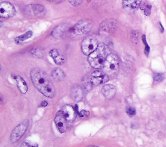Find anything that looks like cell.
<instances>
[{
  "label": "cell",
  "mask_w": 166,
  "mask_h": 147,
  "mask_svg": "<svg viewBox=\"0 0 166 147\" xmlns=\"http://www.w3.org/2000/svg\"><path fill=\"white\" fill-rule=\"evenodd\" d=\"M31 78L34 86L43 96L53 97L55 88L45 72L39 69H34L31 72Z\"/></svg>",
  "instance_id": "6da1fadb"
},
{
  "label": "cell",
  "mask_w": 166,
  "mask_h": 147,
  "mask_svg": "<svg viewBox=\"0 0 166 147\" xmlns=\"http://www.w3.org/2000/svg\"><path fill=\"white\" fill-rule=\"evenodd\" d=\"M107 56V46L103 43H100L96 50L88 56V60L90 65L94 69H103Z\"/></svg>",
  "instance_id": "7a4b0ae2"
},
{
  "label": "cell",
  "mask_w": 166,
  "mask_h": 147,
  "mask_svg": "<svg viewBox=\"0 0 166 147\" xmlns=\"http://www.w3.org/2000/svg\"><path fill=\"white\" fill-rule=\"evenodd\" d=\"M119 58L116 54L110 53L108 54L103 67V72L108 77H114L118 74L119 70Z\"/></svg>",
  "instance_id": "3957f363"
},
{
  "label": "cell",
  "mask_w": 166,
  "mask_h": 147,
  "mask_svg": "<svg viewBox=\"0 0 166 147\" xmlns=\"http://www.w3.org/2000/svg\"><path fill=\"white\" fill-rule=\"evenodd\" d=\"M98 46H99V43L96 38L94 36H89L84 38L81 43V50L84 54L90 56L96 50Z\"/></svg>",
  "instance_id": "277c9868"
},
{
  "label": "cell",
  "mask_w": 166,
  "mask_h": 147,
  "mask_svg": "<svg viewBox=\"0 0 166 147\" xmlns=\"http://www.w3.org/2000/svg\"><path fill=\"white\" fill-rule=\"evenodd\" d=\"M92 23L90 20H82L76 23L73 27V32L77 36H84L91 31Z\"/></svg>",
  "instance_id": "5b68a950"
},
{
  "label": "cell",
  "mask_w": 166,
  "mask_h": 147,
  "mask_svg": "<svg viewBox=\"0 0 166 147\" xmlns=\"http://www.w3.org/2000/svg\"><path fill=\"white\" fill-rule=\"evenodd\" d=\"M28 127V121H24L21 123L19 124L17 127L13 130L11 135H10V141L12 143L17 142L20 140L23 135L25 134L27 129Z\"/></svg>",
  "instance_id": "8992f818"
},
{
  "label": "cell",
  "mask_w": 166,
  "mask_h": 147,
  "mask_svg": "<svg viewBox=\"0 0 166 147\" xmlns=\"http://www.w3.org/2000/svg\"><path fill=\"white\" fill-rule=\"evenodd\" d=\"M16 14V9L12 3L7 1L1 2L0 4V16L3 18H10Z\"/></svg>",
  "instance_id": "52a82bcc"
},
{
  "label": "cell",
  "mask_w": 166,
  "mask_h": 147,
  "mask_svg": "<svg viewBox=\"0 0 166 147\" xmlns=\"http://www.w3.org/2000/svg\"><path fill=\"white\" fill-rule=\"evenodd\" d=\"M118 27V22L114 19H107L103 21L100 24V28L103 31L107 33H113Z\"/></svg>",
  "instance_id": "ba28073f"
},
{
  "label": "cell",
  "mask_w": 166,
  "mask_h": 147,
  "mask_svg": "<svg viewBox=\"0 0 166 147\" xmlns=\"http://www.w3.org/2000/svg\"><path fill=\"white\" fill-rule=\"evenodd\" d=\"M109 80V77L103 72L96 70L92 74L91 83L93 85H98L100 84L106 83Z\"/></svg>",
  "instance_id": "9c48e42d"
},
{
  "label": "cell",
  "mask_w": 166,
  "mask_h": 147,
  "mask_svg": "<svg viewBox=\"0 0 166 147\" xmlns=\"http://www.w3.org/2000/svg\"><path fill=\"white\" fill-rule=\"evenodd\" d=\"M66 119L65 118L63 113L62 111H59L56 113L55 118V122L57 129L59 130L61 133H64L67 130V125H66Z\"/></svg>",
  "instance_id": "30bf717a"
},
{
  "label": "cell",
  "mask_w": 166,
  "mask_h": 147,
  "mask_svg": "<svg viewBox=\"0 0 166 147\" xmlns=\"http://www.w3.org/2000/svg\"><path fill=\"white\" fill-rule=\"evenodd\" d=\"M62 113L68 122H73L76 118V112L72 106L66 105L62 108Z\"/></svg>",
  "instance_id": "8fae6325"
},
{
  "label": "cell",
  "mask_w": 166,
  "mask_h": 147,
  "mask_svg": "<svg viewBox=\"0 0 166 147\" xmlns=\"http://www.w3.org/2000/svg\"><path fill=\"white\" fill-rule=\"evenodd\" d=\"M102 94L107 99H111L115 96L116 93V87L110 84L105 85L103 86L101 89Z\"/></svg>",
  "instance_id": "7c38bea8"
},
{
  "label": "cell",
  "mask_w": 166,
  "mask_h": 147,
  "mask_svg": "<svg viewBox=\"0 0 166 147\" xmlns=\"http://www.w3.org/2000/svg\"><path fill=\"white\" fill-rule=\"evenodd\" d=\"M69 28V25L67 24H61L56 26L51 32L52 36L55 38H61L64 36L66 32Z\"/></svg>",
  "instance_id": "4fadbf2b"
},
{
  "label": "cell",
  "mask_w": 166,
  "mask_h": 147,
  "mask_svg": "<svg viewBox=\"0 0 166 147\" xmlns=\"http://www.w3.org/2000/svg\"><path fill=\"white\" fill-rule=\"evenodd\" d=\"M50 55L53 59L54 61H55L56 65H61L64 63L66 58H65L64 56L62 55L60 53L59 50L57 49H53L50 52Z\"/></svg>",
  "instance_id": "5bb4252c"
},
{
  "label": "cell",
  "mask_w": 166,
  "mask_h": 147,
  "mask_svg": "<svg viewBox=\"0 0 166 147\" xmlns=\"http://www.w3.org/2000/svg\"><path fill=\"white\" fill-rule=\"evenodd\" d=\"M29 10L34 14V15L37 16H44L46 12L45 7L42 5L34 4L28 6Z\"/></svg>",
  "instance_id": "9a60e30c"
},
{
  "label": "cell",
  "mask_w": 166,
  "mask_h": 147,
  "mask_svg": "<svg viewBox=\"0 0 166 147\" xmlns=\"http://www.w3.org/2000/svg\"><path fill=\"white\" fill-rule=\"evenodd\" d=\"M15 80L17 83L18 88L22 94H25L28 91V86L25 81L20 76H16L14 77Z\"/></svg>",
  "instance_id": "2e32d148"
},
{
  "label": "cell",
  "mask_w": 166,
  "mask_h": 147,
  "mask_svg": "<svg viewBox=\"0 0 166 147\" xmlns=\"http://www.w3.org/2000/svg\"><path fill=\"white\" fill-rule=\"evenodd\" d=\"M72 97L75 101H80L83 98V91L79 86H75L72 90Z\"/></svg>",
  "instance_id": "e0dca14e"
},
{
  "label": "cell",
  "mask_w": 166,
  "mask_h": 147,
  "mask_svg": "<svg viewBox=\"0 0 166 147\" xmlns=\"http://www.w3.org/2000/svg\"><path fill=\"white\" fill-rule=\"evenodd\" d=\"M141 0H123L124 8H129L131 9H136L140 7Z\"/></svg>",
  "instance_id": "ac0fdd59"
},
{
  "label": "cell",
  "mask_w": 166,
  "mask_h": 147,
  "mask_svg": "<svg viewBox=\"0 0 166 147\" xmlns=\"http://www.w3.org/2000/svg\"><path fill=\"white\" fill-rule=\"evenodd\" d=\"M51 77L55 81H62L65 78V74L62 70L55 69L51 72Z\"/></svg>",
  "instance_id": "d6986e66"
},
{
  "label": "cell",
  "mask_w": 166,
  "mask_h": 147,
  "mask_svg": "<svg viewBox=\"0 0 166 147\" xmlns=\"http://www.w3.org/2000/svg\"><path fill=\"white\" fill-rule=\"evenodd\" d=\"M32 36V32L28 31L25 34H23L22 35H20V36L16 37L15 38V42L17 43L23 42H25V40L29 39V38H31Z\"/></svg>",
  "instance_id": "ffe728a7"
},
{
  "label": "cell",
  "mask_w": 166,
  "mask_h": 147,
  "mask_svg": "<svg viewBox=\"0 0 166 147\" xmlns=\"http://www.w3.org/2000/svg\"><path fill=\"white\" fill-rule=\"evenodd\" d=\"M140 9L142 10H143L144 14H145V16H148L151 14V9H152V6L151 5L147 4V3L141 4Z\"/></svg>",
  "instance_id": "44dd1931"
},
{
  "label": "cell",
  "mask_w": 166,
  "mask_h": 147,
  "mask_svg": "<svg viewBox=\"0 0 166 147\" xmlns=\"http://www.w3.org/2000/svg\"><path fill=\"white\" fill-rule=\"evenodd\" d=\"M141 38H142V41L144 43V45H145V54L147 56H148L149 54V52H150V47H149L147 43L146 36L145 35H143Z\"/></svg>",
  "instance_id": "7402d4cb"
},
{
  "label": "cell",
  "mask_w": 166,
  "mask_h": 147,
  "mask_svg": "<svg viewBox=\"0 0 166 147\" xmlns=\"http://www.w3.org/2000/svg\"><path fill=\"white\" fill-rule=\"evenodd\" d=\"M164 79V76L162 73H155L154 75V80L155 81L161 82Z\"/></svg>",
  "instance_id": "603a6c76"
},
{
  "label": "cell",
  "mask_w": 166,
  "mask_h": 147,
  "mask_svg": "<svg viewBox=\"0 0 166 147\" xmlns=\"http://www.w3.org/2000/svg\"><path fill=\"white\" fill-rule=\"evenodd\" d=\"M84 0H69L70 4L74 7H78L82 4Z\"/></svg>",
  "instance_id": "cb8c5ba5"
},
{
  "label": "cell",
  "mask_w": 166,
  "mask_h": 147,
  "mask_svg": "<svg viewBox=\"0 0 166 147\" xmlns=\"http://www.w3.org/2000/svg\"><path fill=\"white\" fill-rule=\"evenodd\" d=\"M127 113L129 116H134L136 114V109L133 107H128L127 108Z\"/></svg>",
  "instance_id": "d4e9b609"
},
{
  "label": "cell",
  "mask_w": 166,
  "mask_h": 147,
  "mask_svg": "<svg viewBox=\"0 0 166 147\" xmlns=\"http://www.w3.org/2000/svg\"><path fill=\"white\" fill-rule=\"evenodd\" d=\"M20 147H38V145H36V144L32 145V144H31L28 142H23L20 146Z\"/></svg>",
  "instance_id": "484cf974"
},
{
  "label": "cell",
  "mask_w": 166,
  "mask_h": 147,
  "mask_svg": "<svg viewBox=\"0 0 166 147\" xmlns=\"http://www.w3.org/2000/svg\"><path fill=\"white\" fill-rule=\"evenodd\" d=\"M78 114H79V115L81 117L88 116L89 115V112H88L87 110H81Z\"/></svg>",
  "instance_id": "4316f807"
},
{
  "label": "cell",
  "mask_w": 166,
  "mask_h": 147,
  "mask_svg": "<svg viewBox=\"0 0 166 147\" xmlns=\"http://www.w3.org/2000/svg\"><path fill=\"white\" fill-rule=\"evenodd\" d=\"M41 105L42 106V107H46V106L48 105V102L47 101H43L41 103Z\"/></svg>",
  "instance_id": "83f0119b"
},
{
  "label": "cell",
  "mask_w": 166,
  "mask_h": 147,
  "mask_svg": "<svg viewBox=\"0 0 166 147\" xmlns=\"http://www.w3.org/2000/svg\"><path fill=\"white\" fill-rule=\"evenodd\" d=\"M159 24H160V28H161V32H164V27H163L162 23H159Z\"/></svg>",
  "instance_id": "f1b7e54d"
},
{
  "label": "cell",
  "mask_w": 166,
  "mask_h": 147,
  "mask_svg": "<svg viewBox=\"0 0 166 147\" xmlns=\"http://www.w3.org/2000/svg\"><path fill=\"white\" fill-rule=\"evenodd\" d=\"M47 1H56V0H47Z\"/></svg>",
  "instance_id": "f546056e"
},
{
  "label": "cell",
  "mask_w": 166,
  "mask_h": 147,
  "mask_svg": "<svg viewBox=\"0 0 166 147\" xmlns=\"http://www.w3.org/2000/svg\"><path fill=\"white\" fill-rule=\"evenodd\" d=\"M88 147H97V146H88Z\"/></svg>",
  "instance_id": "4dcf8cb0"
}]
</instances>
